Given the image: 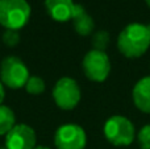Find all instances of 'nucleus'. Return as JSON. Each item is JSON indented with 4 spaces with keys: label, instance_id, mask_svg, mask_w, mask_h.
Here are the masks:
<instances>
[{
    "label": "nucleus",
    "instance_id": "f8f14e48",
    "mask_svg": "<svg viewBox=\"0 0 150 149\" xmlns=\"http://www.w3.org/2000/svg\"><path fill=\"white\" fill-rule=\"evenodd\" d=\"M16 126L15 112L7 106L0 104V136L7 135Z\"/></svg>",
    "mask_w": 150,
    "mask_h": 149
},
{
    "label": "nucleus",
    "instance_id": "2eb2a0df",
    "mask_svg": "<svg viewBox=\"0 0 150 149\" xmlns=\"http://www.w3.org/2000/svg\"><path fill=\"white\" fill-rule=\"evenodd\" d=\"M137 141L141 149H150V124H146L140 129Z\"/></svg>",
    "mask_w": 150,
    "mask_h": 149
},
{
    "label": "nucleus",
    "instance_id": "9b49d317",
    "mask_svg": "<svg viewBox=\"0 0 150 149\" xmlns=\"http://www.w3.org/2000/svg\"><path fill=\"white\" fill-rule=\"evenodd\" d=\"M73 24L74 29L79 36H90L93 32L95 28V23H93L92 17L87 13L82 4H75L74 13H73Z\"/></svg>",
    "mask_w": 150,
    "mask_h": 149
},
{
    "label": "nucleus",
    "instance_id": "7ed1b4c3",
    "mask_svg": "<svg viewBox=\"0 0 150 149\" xmlns=\"http://www.w3.org/2000/svg\"><path fill=\"white\" fill-rule=\"evenodd\" d=\"M104 136L115 147H128L136 137L134 126L125 116H111L104 124Z\"/></svg>",
    "mask_w": 150,
    "mask_h": 149
},
{
    "label": "nucleus",
    "instance_id": "aec40b11",
    "mask_svg": "<svg viewBox=\"0 0 150 149\" xmlns=\"http://www.w3.org/2000/svg\"><path fill=\"white\" fill-rule=\"evenodd\" d=\"M0 149H7V148H5V147H4V148H0Z\"/></svg>",
    "mask_w": 150,
    "mask_h": 149
},
{
    "label": "nucleus",
    "instance_id": "1a4fd4ad",
    "mask_svg": "<svg viewBox=\"0 0 150 149\" xmlns=\"http://www.w3.org/2000/svg\"><path fill=\"white\" fill-rule=\"evenodd\" d=\"M47 15L58 23H66L73 18L75 3L73 0H45Z\"/></svg>",
    "mask_w": 150,
    "mask_h": 149
},
{
    "label": "nucleus",
    "instance_id": "39448f33",
    "mask_svg": "<svg viewBox=\"0 0 150 149\" xmlns=\"http://www.w3.org/2000/svg\"><path fill=\"white\" fill-rule=\"evenodd\" d=\"M53 99L61 110H74L80 102V87L78 82L70 77L58 79L53 89Z\"/></svg>",
    "mask_w": 150,
    "mask_h": 149
},
{
    "label": "nucleus",
    "instance_id": "0eeeda50",
    "mask_svg": "<svg viewBox=\"0 0 150 149\" xmlns=\"http://www.w3.org/2000/svg\"><path fill=\"white\" fill-rule=\"evenodd\" d=\"M54 144L57 149H84L87 136L84 129L78 124H63L55 132Z\"/></svg>",
    "mask_w": 150,
    "mask_h": 149
},
{
    "label": "nucleus",
    "instance_id": "ddd939ff",
    "mask_svg": "<svg viewBox=\"0 0 150 149\" xmlns=\"http://www.w3.org/2000/svg\"><path fill=\"white\" fill-rule=\"evenodd\" d=\"M45 81L40 77H36V75H30L25 84V90L26 92H29L30 95H40L45 91Z\"/></svg>",
    "mask_w": 150,
    "mask_h": 149
},
{
    "label": "nucleus",
    "instance_id": "a211bd4d",
    "mask_svg": "<svg viewBox=\"0 0 150 149\" xmlns=\"http://www.w3.org/2000/svg\"><path fill=\"white\" fill-rule=\"evenodd\" d=\"M34 149H50V148H47V147H42V145H40V147H36Z\"/></svg>",
    "mask_w": 150,
    "mask_h": 149
},
{
    "label": "nucleus",
    "instance_id": "f03ea898",
    "mask_svg": "<svg viewBox=\"0 0 150 149\" xmlns=\"http://www.w3.org/2000/svg\"><path fill=\"white\" fill-rule=\"evenodd\" d=\"M30 18V5L26 0H0V25L5 29L24 28Z\"/></svg>",
    "mask_w": 150,
    "mask_h": 149
},
{
    "label": "nucleus",
    "instance_id": "f3484780",
    "mask_svg": "<svg viewBox=\"0 0 150 149\" xmlns=\"http://www.w3.org/2000/svg\"><path fill=\"white\" fill-rule=\"evenodd\" d=\"M5 98V90H4V84L0 81V104H3V100Z\"/></svg>",
    "mask_w": 150,
    "mask_h": 149
},
{
    "label": "nucleus",
    "instance_id": "20e7f679",
    "mask_svg": "<svg viewBox=\"0 0 150 149\" xmlns=\"http://www.w3.org/2000/svg\"><path fill=\"white\" fill-rule=\"evenodd\" d=\"M29 70L18 57L9 55L1 61L0 65V81L4 86L17 90L25 87L29 79Z\"/></svg>",
    "mask_w": 150,
    "mask_h": 149
},
{
    "label": "nucleus",
    "instance_id": "6e6552de",
    "mask_svg": "<svg viewBox=\"0 0 150 149\" xmlns=\"http://www.w3.org/2000/svg\"><path fill=\"white\" fill-rule=\"evenodd\" d=\"M36 132L26 124H16L5 135L7 149H34L36 148Z\"/></svg>",
    "mask_w": 150,
    "mask_h": 149
},
{
    "label": "nucleus",
    "instance_id": "412c9836",
    "mask_svg": "<svg viewBox=\"0 0 150 149\" xmlns=\"http://www.w3.org/2000/svg\"><path fill=\"white\" fill-rule=\"evenodd\" d=\"M148 26H149V31H150V25H148Z\"/></svg>",
    "mask_w": 150,
    "mask_h": 149
},
{
    "label": "nucleus",
    "instance_id": "423d86ee",
    "mask_svg": "<svg viewBox=\"0 0 150 149\" xmlns=\"http://www.w3.org/2000/svg\"><path fill=\"white\" fill-rule=\"evenodd\" d=\"M84 75L92 82H104L111 73V61L105 52L92 49L83 58Z\"/></svg>",
    "mask_w": 150,
    "mask_h": 149
},
{
    "label": "nucleus",
    "instance_id": "dca6fc26",
    "mask_svg": "<svg viewBox=\"0 0 150 149\" xmlns=\"http://www.w3.org/2000/svg\"><path fill=\"white\" fill-rule=\"evenodd\" d=\"M20 41V33L18 31H13V29H5L4 34H3V42L7 46L13 48L18 44Z\"/></svg>",
    "mask_w": 150,
    "mask_h": 149
},
{
    "label": "nucleus",
    "instance_id": "f257e3e1",
    "mask_svg": "<svg viewBox=\"0 0 150 149\" xmlns=\"http://www.w3.org/2000/svg\"><path fill=\"white\" fill-rule=\"evenodd\" d=\"M150 46V31L148 25L132 23L127 25L117 37V49L127 58H138Z\"/></svg>",
    "mask_w": 150,
    "mask_h": 149
},
{
    "label": "nucleus",
    "instance_id": "9d476101",
    "mask_svg": "<svg viewBox=\"0 0 150 149\" xmlns=\"http://www.w3.org/2000/svg\"><path fill=\"white\" fill-rule=\"evenodd\" d=\"M133 102L140 111L150 114V75L141 78L133 87Z\"/></svg>",
    "mask_w": 150,
    "mask_h": 149
},
{
    "label": "nucleus",
    "instance_id": "4468645a",
    "mask_svg": "<svg viewBox=\"0 0 150 149\" xmlns=\"http://www.w3.org/2000/svg\"><path fill=\"white\" fill-rule=\"evenodd\" d=\"M109 33L107 31H98L92 34V46L96 50L105 52L107 46L109 45Z\"/></svg>",
    "mask_w": 150,
    "mask_h": 149
},
{
    "label": "nucleus",
    "instance_id": "6ab92c4d",
    "mask_svg": "<svg viewBox=\"0 0 150 149\" xmlns=\"http://www.w3.org/2000/svg\"><path fill=\"white\" fill-rule=\"evenodd\" d=\"M145 1H146V4H148L149 8H150V0H145Z\"/></svg>",
    "mask_w": 150,
    "mask_h": 149
}]
</instances>
